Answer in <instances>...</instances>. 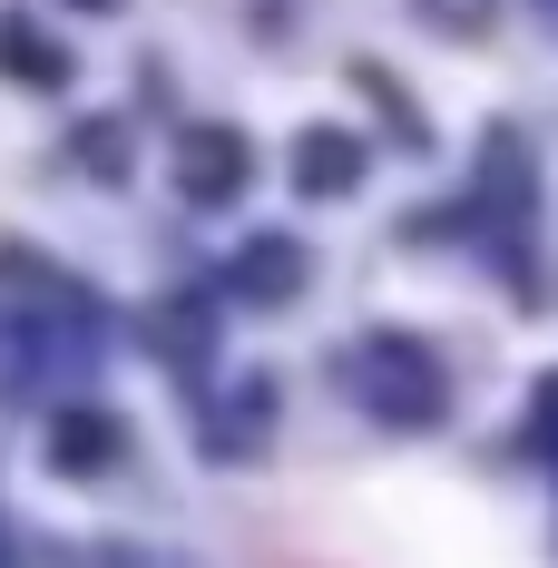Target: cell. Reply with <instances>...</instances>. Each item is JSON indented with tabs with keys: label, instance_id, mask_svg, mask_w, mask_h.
<instances>
[{
	"label": "cell",
	"instance_id": "cell-1",
	"mask_svg": "<svg viewBox=\"0 0 558 568\" xmlns=\"http://www.w3.org/2000/svg\"><path fill=\"white\" fill-rule=\"evenodd\" d=\"M353 393L373 402L383 422H432L450 402V373L432 363V343H412V334H373L363 353H353Z\"/></svg>",
	"mask_w": 558,
	"mask_h": 568
},
{
	"label": "cell",
	"instance_id": "cell-2",
	"mask_svg": "<svg viewBox=\"0 0 558 568\" xmlns=\"http://www.w3.org/2000/svg\"><path fill=\"white\" fill-rule=\"evenodd\" d=\"M176 186H186V206H216L245 186V138L235 128H186V148H176Z\"/></svg>",
	"mask_w": 558,
	"mask_h": 568
},
{
	"label": "cell",
	"instance_id": "cell-3",
	"mask_svg": "<svg viewBox=\"0 0 558 568\" xmlns=\"http://www.w3.org/2000/svg\"><path fill=\"white\" fill-rule=\"evenodd\" d=\"M353 168H363V148H353L343 128H304V138H294V186H304V196L353 186Z\"/></svg>",
	"mask_w": 558,
	"mask_h": 568
},
{
	"label": "cell",
	"instance_id": "cell-4",
	"mask_svg": "<svg viewBox=\"0 0 558 568\" xmlns=\"http://www.w3.org/2000/svg\"><path fill=\"white\" fill-rule=\"evenodd\" d=\"M235 284H245L255 304H284V294L304 284V245H294V235H265V245H245V255H235Z\"/></svg>",
	"mask_w": 558,
	"mask_h": 568
},
{
	"label": "cell",
	"instance_id": "cell-5",
	"mask_svg": "<svg viewBox=\"0 0 558 568\" xmlns=\"http://www.w3.org/2000/svg\"><path fill=\"white\" fill-rule=\"evenodd\" d=\"M50 460L59 470H109L118 460V422L109 412H59L50 422Z\"/></svg>",
	"mask_w": 558,
	"mask_h": 568
},
{
	"label": "cell",
	"instance_id": "cell-6",
	"mask_svg": "<svg viewBox=\"0 0 558 568\" xmlns=\"http://www.w3.org/2000/svg\"><path fill=\"white\" fill-rule=\"evenodd\" d=\"M0 69H10V79H59L69 59H59L50 40L30 30V20H0Z\"/></svg>",
	"mask_w": 558,
	"mask_h": 568
},
{
	"label": "cell",
	"instance_id": "cell-7",
	"mask_svg": "<svg viewBox=\"0 0 558 568\" xmlns=\"http://www.w3.org/2000/svg\"><path fill=\"white\" fill-rule=\"evenodd\" d=\"M79 10H118V0H79Z\"/></svg>",
	"mask_w": 558,
	"mask_h": 568
}]
</instances>
